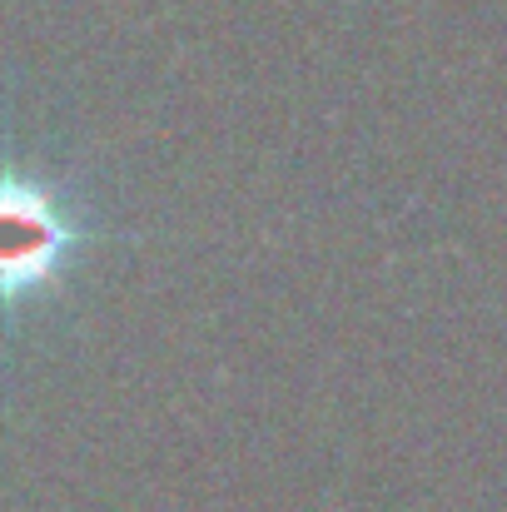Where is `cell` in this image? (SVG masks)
Listing matches in <instances>:
<instances>
[{"label":"cell","instance_id":"cell-1","mask_svg":"<svg viewBox=\"0 0 507 512\" xmlns=\"http://www.w3.org/2000/svg\"><path fill=\"white\" fill-rule=\"evenodd\" d=\"M60 229L35 199H0V284H20L45 269Z\"/></svg>","mask_w":507,"mask_h":512}]
</instances>
